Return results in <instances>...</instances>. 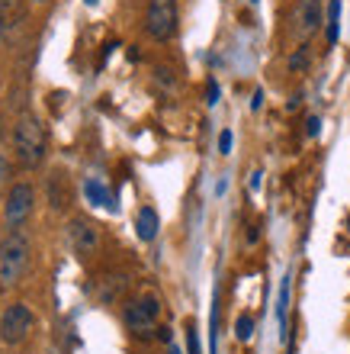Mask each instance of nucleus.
<instances>
[{"label":"nucleus","mask_w":350,"mask_h":354,"mask_svg":"<svg viewBox=\"0 0 350 354\" xmlns=\"http://www.w3.org/2000/svg\"><path fill=\"white\" fill-rule=\"evenodd\" d=\"M29 239L23 232H10L0 242V290H13L29 270Z\"/></svg>","instance_id":"nucleus-1"},{"label":"nucleus","mask_w":350,"mask_h":354,"mask_svg":"<svg viewBox=\"0 0 350 354\" xmlns=\"http://www.w3.org/2000/svg\"><path fill=\"white\" fill-rule=\"evenodd\" d=\"M13 155L23 168H36L46 158V126L36 116H23L13 126Z\"/></svg>","instance_id":"nucleus-2"},{"label":"nucleus","mask_w":350,"mask_h":354,"mask_svg":"<svg viewBox=\"0 0 350 354\" xmlns=\"http://www.w3.org/2000/svg\"><path fill=\"white\" fill-rule=\"evenodd\" d=\"M32 206H36V190L29 180H19V184L10 187L7 203H3V223H7L10 232H19L32 219Z\"/></svg>","instance_id":"nucleus-3"},{"label":"nucleus","mask_w":350,"mask_h":354,"mask_svg":"<svg viewBox=\"0 0 350 354\" xmlns=\"http://www.w3.org/2000/svg\"><path fill=\"white\" fill-rule=\"evenodd\" d=\"M145 29H148V36L157 39V42L174 39V32H177V3L174 0H151L145 10Z\"/></svg>","instance_id":"nucleus-4"},{"label":"nucleus","mask_w":350,"mask_h":354,"mask_svg":"<svg viewBox=\"0 0 350 354\" xmlns=\"http://www.w3.org/2000/svg\"><path fill=\"white\" fill-rule=\"evenodd\" d=\"M32 309L26 303H13V306L3 309V316H0V342L3 345H19L23 338L29 335V328H32Z\"/></svg>","instance_id":"nucleus-5"},{"label":"nucleus","mask_w":350,"mask_h":354,"mask_svg":"<svg viewBox=\"0 0 350 354\" xmlns=\"http://www.w3.org/2000/svg\"><path fill=\"white\" fill-rule=\"evenodd\" d=\"M157 313H161V303H157L155 297H142V299L126 303V309H122V322H126L135 335H148L157 322Z\"/></svg>","instance_id":"nucleus-6"},{"label":"nucleus","mask_w":350,"mask_h":354,"mask_svg":"<svg viewBox=\"0 0 350 354\" xmlns=\"http://www.w3.org/2000/svg\"><path fill=\"white\" fill-rule=\"evenodd\" d=\"M68 242H71L77 258H93V254L100 252V229L90 219L74 216L71 223H68Z\"/></svg>","instance_id":"nucleus-7"},{"label":"nucleus","mask_w":350,"mask_h":354,"mask_svg":"<svg viewBox=\"0 0 350 354\" xmlns=\"http://www.w3.org/2000/svg\"><path fill=\"white\" fill-rule=\"evenodd\" d=\"M293 23H295V36L299 39H309L322 29L324 17H322V0H299L295 3V13H293Z\"/></svg>","instance_id":"nucleus-8"},{"label":"nucleus","mask_w":350,"mask_h":354,"mask_svg":"<svg viewBox=\"0 0 350 354\" xmlns=\"http://www.w3.org/2000/svg\"><path fill=\"white\" fill-rule=\"evenodd\" d=\"M157 213L151 209V206H145V209H139V219H135V229H139V239L142 242H151L157 235Z\"/></svg>","instance_id":"nucleus-9"},{"label":"nucleus","mask_w":350,"mask_h":354,"mask_svg":"<svg viewBox=\"0 0 350 354\" xmlns=\"http://www.w3.org/2000/svg\"><path fill=\"white\" fill-rule=\"evenodd\" d=\"M48 203H52V209H65L68 206V187H65V174L61 171L48 177Z\"/></svg>","instance_id":"nucleus-10"},{"label":"nucleus","mask_w":350,"mask_h":354,"mask_svg":"<svg viewBox=\"0 0 350 354\" xmlns=\"http://www.w3.org/2000/svg\"><path fill=\"white\" fill-rule=\"evenodd\" d=\"M338 17H341V3L331 0V7H328V42H338Z\"/></svg>","instance_id":"nucleus-11"},{"label":"nucleus","mask_w":350,"mask_h":354,"mask_svg":"<svg viewBox=\"0 0 350 354\" xmlns=\"http://www.w3.org/2000/svg\"><path fill=\"white\" fill-rule=\"evenodd\" d=\"M235 335L241 338V342H248L251 335H254V319L244 313V316H238V322H235Z\"/></svg>","instance_id":"nucleus-12"},{"label":"nucleus","mask_w":350,"mask_h":354,"mask_svg":"<svg viewBox=\"0 0 350 354\" xmlns=\"http://www.w3.org/2000/svg\"><path fill=\"white\" fill-rule=\"evenodd\" d=\"M305 62H309V48H299V52H295V55L293 58H289V68H293V71H302V68H305Z\"/></svg>","instance_id":"nucleus-13"},{"label":"nucleus","mask_w":350,"mask_h":354,"mask_svg":"<svg viewBox=\"0 0 350 354\" xmlns=\"http://www.w3.org/2000/svg\"><path fill=\"white\" fill-rule=\"evenodd\" d=\"M122 287H126V277H116V283H110V287H103L100 297H103V299H116V297H119V290H122Z\"/></svg>","instance_id":"nucleus-14"},{"label":"nucleus","mask_w":350,"mask_h":354,"mask_svg":"<svg viewBox=\"0 0 350 354\" xmlns=\"http://www.w3.org/2000/svg\"><path fill=\"white\" fill-rule=\"evenodd\" d=\"M87 196H90V200H97L100 206H106V190H103L100 184H93V180L87 184Z\"/></svg>","instance_id":"nucleus-15"},{"label":"nucleus","mask_w":350,"mask_h":354,"mask_svg":"<svg viewBox=\"0 0 350 354\" xmlns=\"http://www.w3.org/2000/svg\"><path fill=\"white\" fill-rule=\"evenodd\" d=\"M23 3H26V0H0V10H3V13H19Z\"/></svg>","instance_id":"nucleus-16"},{"label":"nucleus","mask_w":350,"mask_h":354,"mask_svg":"<svg viewBox=\"0 0 350 354\" xmlns=\"http://www.w3.org/2000/svg\"><path fill=\"white\" fill-rule=\"evenodd\" d=\"M10 174H13V165H10V161L0 155V187H3V180H7Z\"/></svg>","instance_id":"nucleus-17"},{"label":"nucleus","mask_w":350,"mask_h":354,"mask_svg":"<svg viewBox=\"0 0 350 354\" xmlns=\"http://www.w3.org/2000/svg\"><path fill=\"white\" fill-rule=\"evenodd\" d=\"M318 126H322V120H318V116H309V136H315V132H318Z\"/></svg>","instance_id":"nucleus-18"},{"label":"nucleus","mask_w":350,"mask_h":354,"mask_svg":"<svg viewBox=\"0 0 350 354\" xmlns=\"http://www.w3.org/2000/svg\"><path fill=\"white\" fill-rule=\"evenodd\" d=\"M219 149H222V151H229V149H231V132H222V139H219Z\"/></svg>","instance_id":"nucleus-19"},{"label":"nucleus","mask_w":350,"mask_h":354,"mask_svg":"<svg viewBox=\"0 0 350 354\" xmlns=\"http://www.w3.org/2000/svg\"><path fill=\"white\" fill-rule=\"evenodd\" d=\"M7 29H10V19H7V13L0 10V39L7 36Z\"/></svg>","instance_id":"nucleus-20"},{"label":"nucleus","mask_w":350,"mask_h":354,"mask_svg":"<svg viewBox=\"0 0 350 354\" xmlns=\"http://www.w3.org/2000/svg\"><path fill=\"white\" fill-rule=\"evenodd\" d=\"M186 338H190V354H200V342H196V332H193V328H190V335H186Z\"/></svg>","instance_id":"nucleus-21"},{"label":"nucleus","mask_w":350,"mask_h":354,"mask_svg":"<svg viewBox=\"0 0 350 354\" xmlns=\"http://www.w3.org/2000/svg\"><path fill=\"white\" fill-rule=\"evenodd\" d=\"M171 354H180V351H177V348H171Z\"/></svg>","instance_id":"nucleus-22"},{"label":"nucleus","mask_w":350,"mask_h":354,"mask_svg":"<svg viewBox=\"0 0 350 354\" xmlns=\"http://www.w3.org/2000/svg\"><path fill=\"white\" fill-rule=\"evenodd\" d=\"M36 3H48V0H36Z\"/></svg>","instance_id":"nucleus-23"},{"label":"nucleus","mask_w":350,"mask_h":354,"mask_svg":"<svg viewBox=\"0 0 350 354\" xmlns=\"http://www.w3.org/2000/svg\"><path fill=\"white\" fill-rule=\"evenodd\" d=\"M347 225H350V219H347Z\"/></svg>","instance_id":"nucleus-24"}]
</instances>
